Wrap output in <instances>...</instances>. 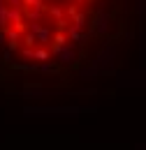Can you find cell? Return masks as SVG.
I'll use <instances>...</instances> for the list:
<instances>
[{
	"instance_id": "cell-1",
	"label": "cell",
	"mask_w": 146,
	"mask_h": 150,
	"mask_svg": "<svg viewBox=\"0 0 146 150\" xmlns=\"http://www.w3.org/2000/svg\"><path fill=\"white\" fill-rule=\"evenodd\" d=\"M47 14H49V16H54L56 23L65 19V16H63V7H58V5H49V7H47Z\"/></svg>"
},
{
	"instance_id": "cell-2",
	"label": "cell",
	"mask_w": 146,
	"mask_h": 150,
	"mask_svg": "<svg viewBox=\"0 0 146 150\" xmlns=\"http://www.w3.org/2000/svg\"><path fill=\"white\" fill-rule=\"evenodd\" d=\"M65 2H67V0H65Z\"/></svg>"
}]
</instances>
